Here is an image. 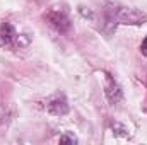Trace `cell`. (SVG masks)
<instances>
[{"label": "cell", "instance_id": "8992f818", "mask_svg": "<svg viewBox=\"0 0 147 145\" xmlns=\"http://www.w3.org/2000/svg\"><path fill=\"white\" fill-rule=\"evenodd\" d=\"M60 144H77V138L72 133H65L63 137H60Z\"/></svg>", "mask_w": 147, "mask_h": 145}, {"label": "cell", "instance_id": "52a82bcc", "mask_svg": "<svg viewBox=\"0 0 147 145\" xmlns=\"http://www.w3.org/2000/svg\"><path fill=\"white\" fill-rule=\"evenodd\" d=\"M142 51H144V53L147 55V38L144 39V41H142Z\"/></svg>", "mask_w": 147, "mask_h": 145}, {"label": "cell", "instance_id": "ba28073f", "mask_svg": "<svg viewBox=\"0 0 147 145\" xmlns=\"http://www.w3.org/2000/svg\"><path fill=\"white\" fill-rule=\"evenodd\" d=\"M146 111H147V106H146Z\"/></svg>", "mask_w": 147, "mask_h": 145}, {"label": "cell", "instance_id": "277c9868", "mask_svg": "<svg viewBox=\"0 0 147 145\" xmlns=\"http://www.w3.org/2000/svg\"><path fill=\"white\" fill-rule=\"evenodd\" d=\"M46 108H48V111L51 114H55V116H63V114L69 113V103H67V99H65L63 94H55L53 97L48 99Z\"/></svg>", "mask_w": 147, "mask_h": 145}, {"label": "cell", "instance_id": "7a4b0ae2", "mask_svg": "<svg viewBox=\"0 0 147 145\" xmlns=\"http://www.w3.org/2000/svg\"><path fill=\"white\" fill-rule=\"evenodd\" d=\"M48 21H50V24L57 29V31H60V33H67L69 29H70V19L67 17V14L63 12V10H50L48 12Z\"/></svg>", "mask_w": 147, "mask_h": 145}, {"label": "cell", "instance_id": "5b68a950", "mask_svg": "<svg viewBox=\"0 0 147 145\" xmlns=\"http://www.w3.org/2000/svg\"><path fill=\"white\" fill-rule=\"evenodd\" d=\"M14 43H17V34L12 28V24L9 22H3L0 26V46H14Z\"/></svg>", "mask_w": 147, "mask_h": 145}, {"label": "cell", "instance_id": "3957f363", "mask_svg": "<svg viewBox=\"0 0 147 145\" xmlns=\"http://www.w3.org/2000/svg\"><path fill=\"white\" fill-rule=\"evenodd\" d=\"M105 92H106V97L111 104H118L121 99H123V91L121 87L118 85V82L106 73V84H105Z\"/></svg>", "mask_w": 147, "mask_h": 145}, {"label": "cell", "instance_id": "6da1fadb", "mask_svg": "<svg viewBox=\"0 0 147 145\" xmlns=\"http://www.w3.org/2000/svg\"><path fill=\"white\" fill-rule=\"evenodd\" d=\"M108 14L115 22H121V24H144L147 21V15L144 12L120 5V3H110Z\"/></svg>", "mask_w": 147, "mask_h": 145}]
</instances>
